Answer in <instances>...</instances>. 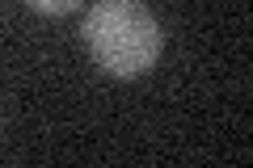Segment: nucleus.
<instances>
[{
  "label": "nucleus",
  "mask_w": 253,
  "mask_h": 168,
  "mask_svg": "<svg viewBox=\"0 0 253 168\" xmlns=\"http://www.w3.org/2000/svg\"><path fill=\"white\" fill-rule=\"evenodd\" d=\"M84 46L110 76L135 80L156 67L165 34L144 0H97L84 13Z\"/></svg>",
  "instance_id": "1"
},
{
  "label": "nucleus",
  "mask_w": 253,
  "mask_h": 168,
  "mask_svg": "<svg viewBox=\"0 0 253 168\" xmlns=\"http://www.w3.org/2000/svg\"><path fill=\"white\" fill-rule=\"evenodd\" d=\"M26 4L38 9V13H46V17H68V13L81 9V0H26Z\"/></svg>",
  "instance_id": "2"
}]
</instances>
